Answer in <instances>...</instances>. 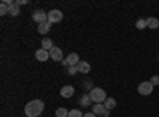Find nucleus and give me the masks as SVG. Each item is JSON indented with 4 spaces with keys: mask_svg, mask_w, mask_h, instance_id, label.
Returning a JSON list of instances; mask_svg holds the SVG:
<instances>
[{
    "mask_svg": "<svg viewBox=\"0 0 159 117\" xmlns=\"http://www.w3.org/2000/svg\"><path fill=\"white\" fill-rule=\"evenodd\" d=\"M45 109V103L42 100H32L24 108V112L27 117H38Z\"/></svg>",
    "mask_w": 159,
    "mask_h": 117,
    "instance_id": "f257e3e1",
    "label": "nucleus"
},
{
    "mask_svg": "<svg viewBox=\"0 0 159 117\" xmlns=\"http://www.w3.org/2000/svg\"><path fill=\"white\" fill-rule=\"evenodd\" d=\"M89 97H91V100L94 101L96 105H100V103H103L105 100H107V94H105V90H103V89H100V87H94V89H91Z\"/></svg>",
    "mask_w": 159,
    "mask_h": 117,
    "instance_id": "f03ea898",
    "label": "nucleus"
},
{
    "mask_svg": "<svg viewBox=\"0 0 159 117\" xmlns=\"http://www.w3.org/2000/svg\"><path fill=\"white\" fill-rule=\"evenodd\" d=\"M153 87H154V86H153L150 81H143V82H140V84H139L137 92H139L140 95H143V97H147V95H151Z\"/></svg>",
    "mask_w": 159,
    "mask_h": 117,
    "instance_id": "7ed1b4c3",
    "label": "nucleus"
},
{
    "mask_svg": "<svg viewBox=\"0 0 159 117\" xmlns=\"http://www.w3.org/2000/svg\"><path fill=\"white\" fill-rule=\"evenodd\" d=\"M64 19V13L61 10H51L48 11V21L51 24H54V22H61Z\"/></svg>",
    "mask_w": 159,
    "mask_h": 117,
    "instance_id": "20e7f679",
    "label": "nucleus"
},
{
    "mask_svg": "<svg viewBox=\"0 0 159 117\" xmlns=\"http://www.w3.org/2000/svg\"><path fill=\"white\" fill-rule=\"evenodd\" d=\"M32 19L38 24H43V22L48 21V13H45L43 10H35L34 15H32Z\"/></svg>",
    "mask_w": 159,
    "mask_h": 117,
    "instance_id": "39448f33",
    "label": "nucleus"
},
{
    "mask_svg": "<svg viewBox=\"0 0 159 117\" xmlns=\"http://www.w3.org/2000/svg\"><path fill=\"white\" fill-rule=\"evenodd\" d=\"M49 57L54 60V62H62V60H64V59H62V49L57 48V46H54V48L49 51Z\"/></svg>",
    "mask_w": 159,
    "mask_h": 117,
    "instance_id": "423d86ee",
    "label": "nucleus"
},
{
    "mask_svg": "<svg viewBox=\"0 0 159 117\" xmlns=\"http://www.w3.org/2000/svg\"><path fill=\"white\" fill-rule=\"evenodd\" d=\"M92 112H94L96 115L99 114V115H103V117H108V114H110L108 109H105L103 103H100V105H94V108H92Z\"/></svg>",
    "mask_w": 159,
    "mask_h": 117,
    "instance_id": "0eeeda50",
    "label": "nucleus"
},
{
    "mask_svg": "<svg viewBox=\"0 0 159 117\" xmlns=\"http://www.w3.org/2000/svg\"><path fill=\"white\" fill-rule=\"evenodd\" d=\"M35 59H37L38 62H46L48 59H51V57H49V51H45V49L35 51Z\"/></svg>",
    "mask_w": 159,
    "mask_h": 117,
    "instance_id": "6e6552de",
    "label": "nucleus"
},
{
    "mask_svg": "<svg viewBox=\"0 0 159 117\" xmlns=\"http://www.w3.org/2000/svg\"><path fill=\"white\" fill-rule=\"evenodd\" d=\"M73 94H75L73 86H64L61 89V97L62 98H70V97H73Z\"/></svg>",
    "mask_w": 159,
    "mask_h": 117,
    "instance_id": "1a4fd4ad",
    "label": "nucleus"
},
{
    "mask_svg": "<svg viewBox=\"0 0 159 117\" xmlns=\"http://www.w3.org/2000/svg\"><path fill=\"white\" fill-rule=\"evenodd\" d=\"M65 60H67L69 67H76V65H78L80 62H81V60H80V56H78L76 52H70V54L67 56V59H65Z\"/></svg>",
    "mask_w": 159,
    "mask_h": 117,
    "instance_id": "9d476101",
    "label": "nucleus"
},
{
    "mask_svg": "<svg viewBox=\"0 0 159 117\" xmlns=\"http://www.w3.org/2000/svg\"><path fill=\"white\" fill-rule=\"evenodd\" d=\"M38 33L40 35H46L49 30H51V22L49 21H46V22H43V24H38Z\"/></svg>",
    "mask_w": 159,
    "mask_h": 117,
    "instance_id": "9b49d317",
    "label": "nucleus"
},
{
    "mask_svg": "<svg viewBox=\"0 0 159 117\" xmlns=\"http://www.w3.org/2000/svg\"><path fill=\"white\" fill-rule=\"evenodd\" d=\"M76 68H78V73H83V74H88L91 71V65L88 62H80L76 65Z\"/></svg>",
    "mask_w": 159,
    "mask_h": 117,
    "instance_id": "f8f14e48",
    "label": "nucleus"
},
{
    "mask_svg": "<svg viewBox=\"0 0 159 117\" xmlns=\"http://www.w3.org/2000/svg\"><path fill=\"white\" fill-rule=\"evenodd\" d=\"M147 27L151 29V30L157 29V27H159V19H157V18H148V19H147Z\"/></svg>",
    "mask_w": 159,
    "mask_h": 117,
    "instance_id": "ddd939ff",
    "label": "nucleus"
},
{
    "mask_svg": "<svg viewBox=\"0 0 159 117\" xmlns=\"http://www.w3.org/2000/svg\"><path fill=\"white\" fill-rule=\"evenodd\" d=\"M103 106H105V109H108V111H111L113 108H116V100L115 98H107V100H105L103 101Z\"/></svg>",
    "mask_w": 159,
    "mask_h": 117,
    "instance_id": "4468645a",
    "label": "nucleus"
},
{
    "mask_svg": "<svg viewBox=\"0 0 159 117\" xmlns=\"http://www.w3.org/2000/svg\"><path fill=\"white\" fill-rule=\"evenodd\" d=\"M52 48H54V44H52L51 38H43V40H42V49H45V51H51Z\"/></svg>",
    "mask_w": 159,
    "mask_h": 117,
    "instance_id": "2eb2a0df",
    "label": "nucleus"
},
{
    "mask_svg": "<svg viewBox=\"0 0 159 117\" xmlns=\"http://www.w3.org/2000/svg\"><path fill=\"white\" fill-rule=\"evenodd\" d=\"M8 13H10V5L2 2V3H0V15L5 16V15H8Z\"/></svg>",
    "mask_w": 159,
    "mask_h": 117,
    "instance_id": "dca6fc26",
    "label": "nucleus"
},
{
    "mask_svg": "<svg viewBox=\"0 0 159 117\" xmlns=\"http://www.w3.org/2000/svg\"><path fill=\"white\" fill-rule=\"evenodd\" d=\"M10 16H18L19 15V5H16V3H13L11 6H10V13H8Z\"/></svg>",
    "mask_w": 159,
    "mask_h": 117,
    "instance_id": "f3484780",
    "label": "nucleus"
},
{
    "mask_svg": "<svg viewBox=\"0 0 159 117\" xmlns=\"http://www.w3.org/2000/svg\"><path fill=\"white\" fill-rule=\"evenodd\" d=\"M91 101H92V100H91V97H89V94H88V95H83V97H81V100H80V105H81V106H89Z\"/></svg>",
    "mask_w": 159,
    "mask_h": 117,
    "instance_id": "a211bd4d",
    "label": "nucleus"
},
{
    "mask_svg": "<svg viewBox=\"0 0 159 117\" xmlns=\"http://www.w3.org/2000/svg\"><path fill=\"white\" fill-rule=\"evenodd\" d=\"M56 117H69V111L65 108H59L56 109Z\"/></svg>",
    "mask_w": 159,
    "mask_h": 117,
    "instance_id": "6ab92c4d",
    "label": "nucleus"
},
{
    "mask_svg": "<svg viewBox=\"0 0 159 117\" xmlns=\"http://www.w3.org/2000/svg\"><path fill=\"white\" fill-rule=\"evenodd\" d=\"M135 25H137V29L139 30H143L145 27H147V19H137V22H135Z\"/></svg>",
    "mask_w": 159,
    "mask_h": 117,
    "instance_id": "aec40b11",
    "label": "nucleus"
},
{
    "mask_svg": "<svg viewBox=\"0 0 159 117\" xmlns=\"http://www.w3.org/2000/svg\"><path fill=\"white\" fill-rule=\"evenodd\" d=\"M84 114L80 111V109H72V111H69V117H83Z\"/></svg>",
    "mask_w": 159,
    "mask_h": 117,
    "instance_id": "412c9836",
    "label": "nucleus"
},
{
    "mask_svg": "<svg viewBox=\"0 0 159 117\" xmlns=\"http://www.w3.org/2000/svg\"><path fill=\"white\" fill-rule=\"evenodd\" d=\"M150 82H151L153 86H159V76H153Z\"/></svg>",
    "mask_w": 159,
    "mask_h": 117,
    "instance_id": "4be33fe9",
    "label": "nucleus"
},
{
    "mask_svg": "<svg viewBox=\"0 0 159 117\" xmlns=\"http://www.w3.org/2000/svg\"><path fill=\"white\" fill-rule=\"evenodd\" d=\"M76 71H78V68H76V67H69V73H70V74H75Z\"/></svg>",
    "mask_w": 159,
    "mask_h": 117,
    "instance_id": "5701e85b",
    "label": "nucleus"
},
{
    "mask_svg": "<svg viewBox=\"0 0 159 117\" xmlns=\"http://www.w3.org/2000/svg\"><path fill=\"white\" fill-rule=\"evenodd\" d=\"M15 3L21 6V5H24V3H27V0H16V2H15Z\"/></svg>",
    "mask_w": 159,
    "mask_h": 117,
    "instance_id": "b1692460",
    "label": "nucleus"
},
{
    "mask_svg": "<svg viewBox=\"0 0 159 117\" xmlns=\"http://www.w3.org/2000/svg\"><path fill=\"white\" fill-rule=\"evenodd\" d=\"M83 117H97V115H96L94 112H89V114H84Z\"/></svg>",
    "mask_w": 159,
    "mask_h": 117,
    "instance_id": "393cba45",
    "label": "nucleus"
}]
</instances>
